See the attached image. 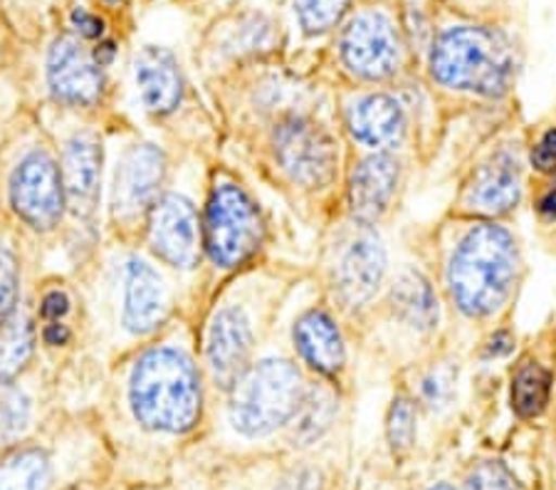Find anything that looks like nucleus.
<instances>
[{"mask_svg":"<svg viewBox=\"0 0 556 490\" xmlns=\"http://www.w3.org/2000/svg\"><path fill=\"white\" fill-rule=\"evenodd\" d=\"M552 394V374L536 362H525L513 381V406L522 418L540 416Z\"/></svg>","mask_w":556,"mask_h":490,"instance_id":"a878e982","label":"nucleus"},{"mask_svg":"<svg viewBox=\"0 0 556 490\" xmlns=\"http://www.w3.org/2000/svg\"><path fill=\"white\" fill-rule=\"evenodd\" d=\"M230 389V422L248 439L280 429L298 416L304 399L302 374L285 360L257 362Z\"/></svg>","mask_w":556,"mask_h":490,"instance_id":"39448f33","label":"nucleus"},{"mask_svg":"<svg viewBox=\"0 0 556 490\" xmlns=\"http://www.w3.org/2000/svg\"><path fill=\"white\" fill-rule=\"evenodd\" d=\"M294 342L314 369L334 374L342 369L344 364V344L342 335L334 327V323L321 312H307L300 317L298 327H294Z\"/></svg>","mask_w":556,"mask_h":490,"instance_id":"412c9836","label":"nucleus"},{"mask_svg":"<svg viewBox=\"0 0 556 490\" xmlns=\"http://www.w3.org/2000/svg\"><path fill=\"white\" fill-rule=\"evenodd\" d=\"M23 230L0 213V323L23 305Z\"/></svg>","mask_w":556,"mask_h":490,"instance_id":"4be33fe9","label":"nucleus"},{"mask_svg":"<svg viewBox=\"0 0 556 490\" xmlns=\"http://www.w3.org/2000/svg\"><path fill=\"white\" fill-rule=\"evenodd\" d=\"M166 181L164 151L147 141H137L119 151L112 174L110 216L116 230L129 234L134 226L149 218Z\"/></svg>","mask_w":556,"mask_h":490,"instance_id":"1a4fd4ad","label":"nucleus"},{"mask_svg":"<svg viewBox=\"0 0 556 490\" xmlns=\"http://www.w3.org/2000/svg\"><path fill=\"white\" fill-rule=\"evenodd\" d=\"M447 391H451V385H447V381H443L441 374H435V377L426 379L424 394H426V399H428L433 406H435V404H443V401L447 399Z\"/></svg>","mask_w":556,"mask_h":490,"instance_id":"72a5a7b5","label":"nucleus"},{"mask_svg":"<svg viewBox=\"0 0 556 490\" xmlns=\"http://www.w3.org/2000/svg\"><path fill=\"white\" fill-rule=\"evenodd\" d=\"M465 490H519V486L517 478L509 474V468L497 461H488L470 470L468 480H465Z\"/></svg>","mask_w":556,"mask_h":490,"instance_id":"c756f323","label":"nucleus"},{"mask_svg":"<svg viewBox=\"0 0 556 490\" xmlns=\"http://www.w3.org/2000/svg\"><path fill=\"white\" fill-rule=\"evenodd\" d=\"M517 275V248L500 226H475L451 261V292L463 312L482 317L507 300Z\"/></svg>","mask_w":556,"mask_h":490,"instance_id":"7ed1b4c3","label":"nucleus"},{"mask_svg":"<svg viewBox=\"0 0 556 490\" xmlns=\"http://www.w3.org/2000/svg\"><path fill=\"white\" fill-rule=\"evenodd\" d=\"M70 21H72V28L79 33V38L97 40V38H102V35H104V21L100 15L89 13L87 8H75Z\"/></svg>","mask_w":556,"mask_h":490,"instance_id":"2f4dec72","label":"nucleus"},{"mask_svg":"<svg viewBox=\"0 0 556 490\" xmlns=\"http://www.w3.org/2000/svg\"><path fill=\"white\" fill-rule=\"evenodd\" d=\"M430 490H453V488H447V486H435V488H430Z\"/></svg>","mask_w":556,"mask_h":490,"instance_id":"e433bc0d","label":"nucleus"},{"mask_svg":"<svg viewBox=\"0 0 556 490\" xmlns=\"http://www.w3.org/2000/svg\"><path fill=\"white\" fill-rule=\"evenodd\" d=\"M52 461L40 445H17L0 461V490H48Z\"/></svg>","mask_w":556,"mask_h":490,"instance_id":"5701e85b","label":"nucleus"},{"mask_svg":"<svg viewBox=\"0 0 556 490\" xmlns=\"http://www.w3.org/2000/svg\"><path fill=\"white\" fill-rule=\"evenodd\" d=\"M58 122H62L60 137L52 134L60 156L62 186H65L67 221L72 226L92 230L100 216L102 178H104V134L100 127V114L58 110ZM67 226V223H65Z\"/></svg>","mask_w":556,"mask_h":490,"instance_id":"20e7f679","label":"nucleus"},{"mask_svg":"<svg viewBox=\"0 0 556 490\" xmlns=\"http://www.w3.org/2000/svg\"><path fill=\"white\" fill-rule=\"evenodd\" d=\"M0 213L35 238L58 236L67 223L55 139L28 106H21L0 134Z\"/></svg>","mask_w":556,"mask_h":490,"instance_id":"f257e3e1","label":"nucleus"},{"mask_svg":"<svg viewBox=\"0 0 556 490\" xmlns=\"http://www.w3.org/2000/svg\"><path fill=\"white\" fill-rule=\"evenodd\" d=\"M430 70L438 83L480 95H502L513 75L505 40L485 28H453L438 38Z\"/></svg>","mask_w":556,"mask_h":490,"instance_id":"423d86ee","label":"nucleus"},{"mask_svg":"<svg viewBox=\"0 0 556 490\" xmlns=\"http://www.w3.org/2000/svg\"><path fill=\"white\" fill-rule=\"evenodd\" d=\"M263 218L250 196L232 181H218L208 196L203 221V246L220 267L243 265L263 243Z\"/></svg>","mask_w":556,"mask_h":490,"instance_id":"0eeeda50","label":"nucleus"},{"mask_svg":"<svg viewBox=\"0 0 556 490\" xmlns=\"http://www.w3.org/2000/svg\"><path fill=\"white\" fill-rule=\"evenodd\" d=\"M275 154L294 184L319 189L337 174V147L329 134L307 120H287L275 131Z\"/></svg>","mask_w":556,"mask_h":490,"instance_id":"9d476101","label":"nucleus"},{"mask_svg":"<svg viewBox=\"0 0 556 490\" xmlns=\"http://www.w3.org/2000/svg\"><path fill=\"white\" fill-rule=\"evenodd\" d=\"M349 0H298V15L302 28L309 35L334 28L344 15Z\"/></svg>","mask_w":556,"mask_h":490,"instance_id":"bb28decb","label":"nucleus"},{"mask_svg":"<svg viewBox=\"0 0 556 490\" xmlns=\"http://www.w3.org/2000/svg\"><path fill=\"white\" fill-rule=\"evenodd\" d=\"M30 372L13 385L0 387V445H13L30 429L35 397L30 394Z\"/></svg>","mask_w":556,"mask_h":490,"instance_id":"393cba45","label":"nucleus"},{"mask_svg":"<svg viewBox=\"0 0 556 490\" xmlns=\"http://www.w3.org/2000/svg\"><path fill=\"white\" fill-rule=\"evenodd\" d=\"M300 422H298V434L302 439H314L329 426L331 418V399L325 394V391L314 389L312 394L302 399L300 406Z\"/></svg>","mask_w":556,"mask_h":490,"instance_id":"cd10ccee","label":"nucleus"},{"mask_svg":"<svg viewBox=\"0 0 556 490\" xmlns=\"http://www.w3.org/2000/svg\"><path fill=\"white\" fill-rule=\"evenodd\" d=\"M393 312L416 329H433L438 323V300L426 278L418 273H403L391 290Z\"/></svg>","mask_w":556,"mask_h":490,"instance_id":"b1692460","label":"nucleus"},{"mask_svg":"<svg viewBox=\"0 0 556 490\" xmlns=\"http://www.w3.org/2000/svg\"><path fill=\"white\" fill-rule=\"evenodd\" d=\"M129 409L141 429L186 434L201 418V379L193 362L174 347H151L127 379Z\"/></svg>","mask_w":556,"mask_h":490,"instance_id":"f03ea898","label":"nucleus"},{"mask_svg":"<svg viewBox=\"0 0 556 490\" xmlns=\"http://www.w3.org/2000/svg\"><path fill=\"white\" fill-rule=\"evenodd\" d=\"M416 439V412L406 399L393 401L389 414V441L393 451H408Z\"/></svg>","mask_w":556,"mask_h":490,"instance_id":"c85d7f7f","label":"nucleus"},{"mask_svg":"<svg viewBox=\"0 0 556 490\" xmlns=\"http://www.w3.org/2000/svg\"><path fill=\"white\" fill-rule=\"evenodd\" d=\"M72 296L65 288H58V285H50L45 288L38 298V305H35V319L38 325L42 323H60V319H67L72 315Z\"/></svg>","mask_w":556,"mask_h":490,"instance_id":"7c9ffc66","label":"nucleus"},{"mask_svg":"<svg viewBox=\"0 0 556 490\" xmlns=\"http://www.w3.org/2000/svg\"><path fill=\"white\" fill-rule=\"evenodd\" d=\"M253 352V327L240 307H220L215 312L205 340L211 377L218 387L230 389L248 369Z\"/></svg>","mask_w":556,"mask_h":490,"instance_id":"ddd939ff","label":"nucleus"},{"mask_svg":"<svg viewBox=\"0 0 556 490\" xmlns=\"http://www.w3.org/2000/svg\"><path fill=\"white\" fill-rule=\"evenodd\" d=\"M399 166L391 156L376 154L356 168L349 189V201L358 221L371 223L389 206L393 189H396Z\"/></svg>","mask_w":556,"mask_h":490,"instance_id":"a211bd4d","label":"nucleus"},{"mask_svg":"<svg viewBox=\"0 0 556 490\" xmlns=\"http://www.w3.org/2000/svg\"><path fill=\"white\" fill-rule=\"evenodd\" d=\"M540 211L544 218H556V184L544 193V199L540 201Z\"/></svg>","mask_w":556,"mask_h":490,"instance_id":"c9c22d12","label":"nucleus"},{"mask_svg":"<svg viewBox=\"0 0 556 490\" xmlns=\"http://www.w3.org/2000/svg\"><path fill=\"white\" fill-rule=\"evenodd\" d=\"M349 127H352L354 137L362 139L364 145L389 147L396 145L403 137L406 122H403L399 102H393L386 95H371L356 102L352 114H349Z\"/></svg>","mask_w":556,"mask_h":490,"instance_id":"aec40b11","label":"nucleus"},{"mask_svg":"<svg viewBox=\"0 0 556 490\" xmlns=\"http://www.w3.org/2000/svg\"><path fill=\"white\" fill-rule=\"evenodd\" d=\"M513 335L509 332H497L495 337H492L490 344H488V356H505L513 352Z\"/></svg>","mask_w":556,"mask_h":490,"instance_id":"f704fd0d","label":"nucleus"},{"mask_svg":"<svg viewBox=\"0 0 556 490\" xmlns=\"http://www.w3.org/2000/svg\"><path fill=\"white\" fill-rule=\"evenodd\" d=\"M45 85L58 110L100 114L106 97L104 67L72 33L52 40L45 60Z\"/></svg>","mask_w":556,"mask_h":490,"instance_id":"6e6552de","label":"nucleus"},{"mask_svg":"<svg viewBox=\"0 0 556 490\" xmlns=\"http://www.w3.org/2000/svg\"><path fill=\"white\" fill-rule=\"evenodd\" d=\"M532 164L540 172H554L556 168V129H549L540 139V145L532 151Z\"/></svg>","mask_w":556,"mask_h":490,"instance_id":"473e14b6","label":"nucleus"},{"mask_svg":"<svg viewBox=\"0 0 556 490\" xmlns=\"http://www.w3.org/2000/svg\"><path fill=\"white\" fill-rule=\"evenodd\" d=\"M519 164L509 154H497L480 168L470 186L468 201L482 213H505L519 201Z\"/></svg>","mask_w":556,"mask_h":490,"instance_id":"6ab92c4d","label":"nucleus"},{"mask_svg":"<svg viewBox=\"0 0 556 490\" xmlns=\"http://www.w3.org/2000/svg\"><path fill=\"white\" fill-rule=\"evenodd\" d=\"M40 332L35 312L17 307L5 323H0V387L25 377L38 360Z\"/></svg>","mask_w":556,"mask_h":490,"instance_id":"f3484780","label":"nucleus"},{"mask_svg":"<svg viewBox=\"0 0 556 490\" xmlns=\"http://www.w3.org/2000/svg\"><path fill=\"white\" fill-rule=\"evenodd\" d=\"M134 85L143 110L154 117L172 114L184 97V77L172 52L147 45L134 58Z\"/></svg>","mask_w":556,"mask_h":490,"instance_id":"2eb2a0df","label":"nucleus"},{"mask_svg":"<svg viewBox=\"0 0 556 490\" xmlns=\"http://www.w3.org/2000/svg\"><path fill=\"white\" fill-rule=\"evenodd\" d=\"M386 271L381 240L371 230H362L344 248L337 265V288L352 305H362L379 290Z\"/></svg>","mask_w":556,"mask_h":490,"instance_id":"dca6fc26","label":"nucleus"},{"mask_svg":"<svg viewBox=\"0 0 556 490\" xmlns=\"http://www.w3.org/2000/svg\"><path fill=\"white\" fill-rule=\"evenodd\" d=\"M149 248L172 267H193L201 253L199 213L181 193H164L147 218Z\"/></svg>","mask_w":556,"mask_h":490,"instance_id":"9b49d317","label":"nucleus"},{"mask_svg":"<svg viewBox=\"0 0 556 490\" xmlns=\"http://www.w3.org/2000/svg\"><path fill=\"white\" fill-rule=\"evenodd\" d=\"M168 312V288L161 273L141 255L124 263L122 282V325L134 337L151 335L161 327Z\"/></svg>","mask_w":556,"mask_h":490,"instance_id":"f8f14e48","label":"nucleus"},{"mask_svg":"<svg viewBox=\"0 0 556 490\" xmlns=\"http://www.w3.org/2000/svg\"><path fill=\"white\" fill-rule=\"evenodd\" d=\"M112 3H114V0H112Z\"/></svg>","mask_w":556,"mask_h":490,"instance_id":"58836bf2","label":"nucleus"},{"mask_svg":"<svg viewBox=\"0 0 556 490\" xmlns=\"http://www.w3.org/2000/svg\"><path fill=\"white\" fill-rule=\"evenodd\" d=\"M0 124H5V122H0Z\"/></svg>","mask_w":556,"mask_h":490,"instance_id":"4c0bfd02","label":"nucleus"},{"mask_svg":"<svg viewBox=\"0 0 556 490\" xmlns=\"http://www.w3.org/2000/svg\"><path fill=\"white\" fill-rule=\"evenodd\" d=\"M342 58L352 73L383 79L399 65V42L383 15L364 13L349 23L342 38Z\"/></svg>","mask_w":556,"mask_h":490,"instance_id":"4468645a","label":"nucleus"}]
</instances>
